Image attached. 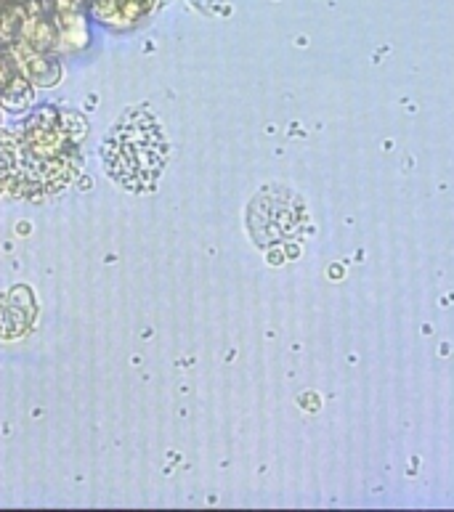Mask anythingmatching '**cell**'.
Instances as JSON below:
<instances>
[{
	"label": "cell",
	"instance_id": "1",
	"mask_svg": "<svg viewBox=\"0 0 454 512\" xmlns=\"http://www.w3.org/2000/svg\"><path fill=\"white\" fill-rule=\"evenodd\" d=\"M170 144L147 109H131L104 141L109 173L133 192H147L168 162Z\"/></svg>",
	"mask_w": 454,
	"mask_h": 512
},
{
	"label": "cell",
	"instance_id": "2",
	"mask_svg": "<svg viewBox=\"0 0 454 512\" xmlns=\"http://www.w3.org/2000/svg\"><path fill=\"white\" fill-rule=\"evenodd\" d=\"M35 321V300L27 287H14L0 295V337L14 340L24 335Z\"/></svg>",
	"mask_w": 454,
	"mask_h": 512
},
{
	"label": "cell",
	"instance_id": "3",
	"mask_svg": "<svg viewBox=\"0 0 454 512\" xmlns=\"http://www.w3.org/2000/svg\"><path fill=\"white\" fill-rule=\"evenodd\" d=\"M54 112H46V115H38L27 125L24 130V138H27V146H30L35 154H43V157H56L62 144L67 141V130L64 125H54Z\"/></svg>",
	"mask_w": 454,
	"mask_h": 512
},
{
	"label": "cell",
	"instance_id": "4",
	"mask_svg": "<svg viewBox=\"0 0 454 512\" xmlns=\"http://www.w3.org/2000/svg\"><path fill=\"white\" fill-rule=\"evenodd\" d=\"M149 0H96V16L112 27H128L136 24L144 14L152 11Z\"/></svg>",
	"mask_w": 454,
	"mask_h": 512
},
{
	"label": "cell",
	"instance_id": "5",
	"mask_svg": "<svg viewBox=\"0 0 454 512\" xmlns=\"http://www.w3.org/2000/svg\"><path fill=\"white\" fill-rule=\"evenodd\" d=\"M14 56L19 59V67L27 75V80H32L35 85H54L59 80V69L54 67L51 62H46L40 51L30 46V43H16L14 46Z\"/></svg>",
	"mask_w": 454,
	"mask_h": 512
},
{
	"label": "cell",
	"instance_id": "6",
	"mask_svg": "<svg viewBox=\"0 0 454 512\" xmlns=\"http://www.w3.org/2000/svg\"><path fill=\"white\" fill-rule=\"evenodd\" d=\"M62 46L67 51H75V48H83L88 35H85V22L75 14H64L62 16Z\"/></svg>",
	"mask_w": 454,
	"mask_h": 512
},
{
	"label": "cell",
	"instance_id": "7",
	"mask_svg": "<svg viewBox=\"0 0 454 512\" xmlns=\"http://www.w3.org/2000/svg\"><path fill=\"white\" fill-rule=\"evenodd\" d=\"M22 38L24 43H30L35 51H43L54 43V30L48 27V24L38 22V19H27L22 22Z\"/></svg>",
	"mask_w": 454,
	"mask_h": 512
},
{
	"label": "cell",
	"instance_id": "8",
	"mask_svg": "<svg viewBox=\"0 0 454 512\" xmlns=\"http://www.w3.org/2000/svg\"><path fill=\"white\" fill-rule=\"evenodd\" d=\"M27 104H32L30 85L22 83V80H14V83H8L6 91H3V107L24 109Z\"/></svg>",
	"mask_w": 454,
	"mask_h": 512
},
{
	"label": "cell",
	"instance_id": "9",
	"mask_svg": "<svg viewBox=\"0 0 454 512\" xmlns=\"http://www.w3.org/2000/svg\"><path fill=\"white\" fill-rule=\"evenodd\" d=\"M192 3H194V6H197V8H202V11H210V8L216 6L218 0H192Z\"/></svg>",
	"mask_w": 454,
	"mask_h": 512
},
{
	"label": "cell",
	"instance_id": "10",
	"mask_svg": "<svg viewBox=\"0 0 454 512\" xmlns=\"http://www.w3.org/2000/svg\"><path fill=\"white\" fill-rule=\"evenodd\" d=\"M0 85H8V75H6V67L0 64Z\"/></svg>",
	"mask_w": 454,
	"mask_h": 512
}]
</instances>
